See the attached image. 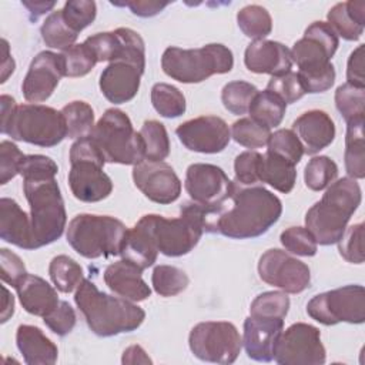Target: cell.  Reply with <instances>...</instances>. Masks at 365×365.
<instances>
[{
  "label": "cell",
  "instance_id": "cell-26",
  "mask_svg": "<svg viewBox=\"0 0 365 365\" xmlns=\"http://www.w3.org/2000/svg\"><path fill=\"white\" fill-rule=\"evenodd\" d=\"M0 238L23 250H37L30 215L7 197L0 200Z\"/></svg>",
  "mask_w": 365,
  "mask_h": 365
},
{
  "label": "cell",
  "instance_id": "cell-44",
  "mask_svg": "<svg viewBox=\"0 0 365 365\" xmlns=\"http://www.w3.org/2000/svg\"><path fill=\"white\" fill-rule=\"evenodd\" d=\"M267 147L268 153L275 154L294 165H297L305 154L299 138L292 130L288 128H279L271 133Z\"/></svg>",
  "mask_w": 365,
  "mask_h": 365
},
{
  "label": "cell",
  "instance_id": "cell-39",
  "mask_svg": "<svg viewBox=\"0 0 365 365\" xmlns=\"http://www.w3.org/2000/svg\"><path fill=\"white\" fill-rule=\"evenodd\" d=\"M151 104L165 118H177L185 113V97L174 86L157 83L151 88Z\"/></svg>",
  "mask_w": 365,
  "mask_h": 365
},
{
  "label": "cell",
  "instance_id": "cell-5",
  "mask_svg": "<svg viewBox=\"0 0 365 365\" xmlns=\"http://www.w3.org/2000/svg\"><path fill=\"white\" fill-rule=\"evenodd\" d=\"M165 257H182L194 250L205 232V207L191 201L180 208V217L143 215L135 224Z\"/></svg>",
  "mask_w": 365,
  "mask_h": 365
},
{
  "label": "cell",
  "instance_id": "cell-54",
  "mask_svg": "<svg viewBox=\"0 0 365 365\" xmlns=\"http://www.w3.org/2000/svg\"><path fill=\"white\" fill-rule=\"evenodd\" d=\"M43 321L51 332L58 336H66L73 331L77 317L74 308L67 301H60L50 314L43 317Z\"/></svg>",
  "mask_w": 365,
  "mask_h": 365
},
{
  "label": "cell",
  "instance_id": "cell-1",
  "mask_svg": "<svg viewBox=\"0 0 365 365\" xmlns=\"http://www.w3.org/2000/svg\"><path fill=\"white\" fill-rule=\"evenodd\" d=\"M281 214V200L267 188L232 182L230 198L217 210H207L205 232L232 240L257 238L265 234Z\"/></svg>",
  "mask_w": 365,
  "mask_h": 365
},
{
  "label": "cell",
  "instance_id": "cell-33",
  "mask_svg": "<svg viewBox=\"0 0 365 365\" xmlns=\"http://www.w3.org/2000/svg\"><path fill=\"white\" fill-rule=\"evenodd\" d=\"M287 110V104L274 93L264 90V91H258L248 108L250 113V118H252L254 121L272 128L281 124L284 114Z\"/></svg>",
  "mask_w": 365,
  "mask_h": 365
},
{
  "label": "cell",
  "instance_id": "cell-30",
  "mask_svg": "<svg viewBox=\"0 0 365 365\" xmlns=\"http://www.w3.org/2000/svg\"><path fill=\"white\" fill-rule=\"evenodd\" d=\"M365 118L346 123L345 134V170L349 178L362 180L365 177V143H364Z\"/></svg>",
  "mask_w": 365,
  "mask_h": 365
},
{
  "label": "cell",
  "instance_id": "cell-60",
  "mask_svg": "<svg viewBox=\"0 0 365 365\" xmlns=\"http://www.w3.org/2000/svg\"><path fill=\"white\" fill-rule=\"evenodd\" d=\"M123 364H151L153 361L140 345H131L123 352Z\"/></svg>",
  "mask_w": 365,
  "mask_h": 365
},
{
  "label": "cell",
  "instance_id": "cell-57",
  "mask_svg": "<svg viewBox=\"0 0 365 365\" xmlns=\"http://www.w3.org/2000/svg\"><path fill=\"white\" fill-rule=\"evenodd\" d=\"M21 258L7 248L0 250V277L1 281L14 287L27 275Z\"/></svg>",
  "mask_w": 365,
  "mask_h": 365
},
{
  "label": "cell",
  "instance_id": "cell-13",
  "mask_svg": "<svg viewBox=\"0 0 365 365\" xmlns=\"http://www.w3.org/2000/svg\"><path fill=\"white\" fill-rule=\"evenodd\" d=\"M274 359L279 365H322L327 352L319 329L305 322L282 329L274 348Z\"/></svg>",
  "mask_w": 365,
  "mask_h": 365
},
{
  "label": "cell",
  "instance_id": "cell-63",
  "mask_svg": "<svg viewBox=\"0 0 365 365\" xmlns=\"http://www.w3.org/2000/svg\"><path fill=\"white\" fill-rule=\"evenodd\" d=\"M3 309H1V324L7 322L9 318H11V315L14 314V298L10 294V291L3 285Z\"/></svg>",
  "mask_w": 365,
  "mask_h": 365
},
{
  "label": "cell",
  "instance_id": "cell-50",
  "mask_svg": "<svg viewBox=\"0 0 365 365\" xmlns=\"http://www.w3.org/2000/svg\"><path fill=\"white\" fill-rule=\"evenodd\" d=\"M279 241L282 247L299 257H314L318 250V244L312 234L304 227H289L281 232Z\"/></svg>",
  "mask_w": 365,
  "mask_h": 365
},
{
  "label": "cell",
  "instance_id": "cell-19",
  "mask_svg": "<svg viewBox=\"0 0 365 365\" xmlns=\"http://www.w3.org/2000/svg\"><path fill=\"white\" fill-rule=\"evenodd\" d=\"M135 187L153 202L171 204L181 194V181L174 168L164 161H141L133 168Z\"/></svg>",
  "mask_w": 365,
  "mask_h": 365
},
{
  "label": "cell",
  "instance_id": "cell-24",
  "mask_svg": "<svg viewBox=\"0 0 365 365\" xmlns=\"http://www.w3.org/2000/svg\"><path fill=\"white\" fill-rule=\"evenodd\" d=\"M292 131L299 138L304 153L314 155L327 148L335 138V124L322 110H309L292 123Z\"/></svg>",
  "mask_w": 365,
  "mask_h": 365
},
{
  "label": "cell",
  "instance_id": "cell-21",
  "mask_svg": "<svg viewBox=\"0 0 365 365\" xmlns=\"http://www.w3.org/2000/svg\"><path fill=\"white\" fill-rule=\"evenodd\" d=\"M284 329V319L248 317L244 321L242 345L247 356L258 362L274 359V348L279 334Z\"/></svg>",
  "mask_w": 365,
  "mask_h": 365
},
{
  "label": "cell",
  "instance_id": "cell-6",
  "mask_svg": "<svg viewBox=\"0 0 365 365\" xmlns=\"http://www.w3.org/2000/svg\"><path fill=\"white\" fill-rule=\"evenodd\" d=\"M232 67V51L220 43H211L200 48L168 47L161 57L163 71L184 84L201 83L214 74L230 73Z\"/></svg>",
  "mask_w": 365,
  "mask_h": 365
},
{
  "label": "cell",
  "instance_id": "cell-31",
  "mask_svg": "<svg viewBox=\"0 0 365 365\" xmlns=\"http://www.w3.org/2000/svg\"><path fill=\"white\" fill-rule=\"evenodd\" d=\"M295 181L297 171L294 164L268 151L262 155L259 167V182H265L274 190L282 194H288L292 191Z\"/></svg>",
  "mask_w": 365,
  "mask_h": 365
},
{
  "label": "cell",
  "instance_id": "cell-17",
  "mask_svg": "<svg viewBox=\"0 0 365 365\" xmlns=\"http://www.w3.org/2000/svg\"><path fill=\"white\" fill-rule=\"evenodd\" d=\"M184 187L191 201L217 210L230 198L232 181L221 167L195 163L187 168Z\"/></svg>",
  "mask_w": 365,
  "mask_h": 365
},
{
  "label": "cell",
  "instance_id": "cell-23",
  "mask_svg": "<svg viewBox=\"0 0 365 365\" xmlns=\"http://www.w3.org/2000/svg\"><path fill=\"white\" fill-rule=\"evenodd\" d=\"M144 70L125 61L110 63L100 74V90L113 104H123L133 100L140 88Z\"/></svg>",
  "mask_w": 365,
  "mask_h": 365
},
{
  "label": "cell",
  "instance_id": "cell-10",
  "mask_svg": "<svg viewBox=\"0 0 365 365\" xmlns=\"http://www.w3.org/2000/svg\"><path fill=\"white\" fill-rule=\"evenodd\" d=\"M37 248L57 241L66 228L67 214L60 187L54 180L23 181Z\"/></svg>",
  "mask_w": 365,
  "mask_h": 365
},
{
  "label": "cell",
  "instance_id": "cell-12",
  "mask_svg": "<svg viewBox=\"0 0 365 365\" xmlns=\"http://www.w3.org/2000/svg\"><path fill=\"white\" fill-rule=\"evenodd\" d=\"M307 314L319 324H362L365 321V289L345 285L317 294L307 304Z\"/></svg>",
  "mask_w": 365,
  "mask_h": 365
},
{
  "label": "cell",
  "instance_id": "cell-18",
  "mask_svg": "<svg viewBox=\"0 0 365 365\" xmlns=\"http://www.w3.org/2000/svg\"><path fill=\"white\" fill-rule=\"evenodd\" d=\"M175 134L187 150L201 154L221 153L231 140L228 124L217 115H201L184 121L175 128Z\"/></svg>",
  "mask_w": 365,
  "mask_h": 365
},
{
  "label": "cell",
  "instance_id": "cell-37",
  "mask_svg": "<svg viewBox=\"0 0 365 365\" xmlns=\"http://www.w3.org/2000/svg\"><path fill=\"white\" fill-rule=\"evenodd\" d=\"M240 30L250 38L264 40L272 30V19L268 10L258 4H248L237 13Z\"/></svg>",
  "mask_w": 365,
  "mask_h": 365
},
{
  "label": "cell",
  "instance_id": "cell-61",
  "mask_svg": "<svg viewBox=\"0 0 365 365\" xmlns=\"http://www.w3.org/2000/svg\"><path fill=\"white\" fill-rule=\"evenodd\" d=\"M21 4L29 10L30 20L36 21L40 16L46 14L56 6V1H21Z\"/></svg>",
  "mask_w": 365,
  "mask_h": 365
},
{
  "label": "cell",
  "instance_id": "cell-15",
  "mask_svg": "<svg viewBox=\"0 0 365 365\" xmlns=\"http://www.w3.org/2000/svg\"><path fill=\"white\" fill-rule=\"evenodd\" d=\"M258 275L265 284L287 294H299L311 282L309 267L278 248H271L259 257Z\"/></svg>",
  "mask_w": 365,
  "mask_h": 365
},
{
  "label": "cell",
  "instance_id": "cell-2",
  "mask_svg": "<svg viewBox=\"0 0 365 365\" xmlns=\"http://www.w3.org/2000/svg\"><path fill=\"white\" fill-rule=\"evenodd\" d=\"M74 302L90 331L103 338L133 332L145 319L143 308L125 298L100 291L94 282L86 278L76 289Z\"/></svg>",
  "mask_w": 365,
  "mask_h": 365
},
{
  "label": "cell",
  "instance_id": "cell-28",
  "mask_svg": "<svg viewBox=\"0 0 365 365\" xmlns=\"http://www.w3.org/2000/svg\"><path fill=\"white\" fill-rule=\"evenodd\" d=\"M16 344L27 365H53L57 361L56 344L34 325H19Z\"/></svg>",
  "mask_w": 365,
  "mask_h": 365
},
{
  "label": "cell",
  "instance_id": "cell-62",
  "mask_svg": "<svg viewBox=\"0 0 365 365\" xmlns=\"http://www.w3.org/2000/svg\"><path fill=\"white\" fill-rule=\"evenodd\" d=\"M1 44H3V57H1V83H6L7 78L13 74L14 68H16V63H14V58L11 57L10 54V50H9V43L6 38L1 40Z\"/></svg>",
  "mask_w": 365,
  "mask_h": 365
},
{
  "label": "cell",
  "instance_id": "cell-4",
  "mask_svg": "<svg viewBox=\"0 0 365 365\" xmlns=\"http://www.w3.org/2000/svg\"><path fill=\"white\" fill-rule=\"evenodd\" d=\"M361 201L362 192L356 180L339 178L328 185L322 198L307 211L305 228L312 234L317 244H336Z\"/></svg>",
  "mask_w": 365,
  "mask_h": 365
},
{
  "label": "cell",
  "instance_id": "cell-3",
  "mask_svg": "<svg viewBox=\"0 0 365 365\" xmlns=\"http://www.w3.org/2000/svg\"><path fill=\"white\" fill-rule=\"evenodd\" d=\"M1 134L38 147H54L67 137L61 111L43 104H16L7 94L0 97Z\"/></svg>",
  "mask_w": 365,
  "mask_h": 365
},
{
  "label": "cell",
  "instance_id": "cell-34",
  "mask_svg": "<svg viewBox=\"0 0 365 365\" xmlns=\"http://www.w3.org/2000/svg\"><path fill=\"white\" fill-rule=\"evenodd\" d=\"M48 275L54 287L64 294L78 288L84 279L83 267L68 255H57L50 261Z\"/></svg>",
  "mask_w": 365,
  "mask_h": 365
},
{
  "label": "cell",
  "instance_id": "cell-29",
  "mask_svg": "<svg viewBox=\"0 0 365 365\" xmlns=\"http://www.w3.org/2000/svg\"><path fill=\"white\" fill-rule=\"evenodd\" d=\"M328 24L344 40L356 41L365 27V1H342L329 9Z\"/></svg>",
  "mask_w": 365,
  "mask_h": 365
},
{
  "label": "cell",
  "instance_id": "cell-32",
  "mask_svg": "<svg viewBox=\"0 0 365 365\" xmlns=\"http://www.w3.org/2000/svg\"><path fill=\"white\" fill-rule=\"evenodd\" d=\"M120 255L123 259L137 265L144 271L145 268L154 265L158 251L147 234L140 227L134 225L125 232Z\"/></svg>",
  "mask_w": 365,
  "mask_h": 365
},
{
  "label": "cell",
  "instance_id": "cell-41",
  "mask_svg": "<svg viewBox=\"0 0 365 365\" xmlns=\"http://www.w3.org/2000/svg\"><path fill=\"white\" fill-rule=\"evenodd\" d=\"M335 106L345 123L365 118V88L352 84H342L335 91Z\"/></svg>",
  "mask_w": 365,
  "mask_h": 365
},
{
  "label": "cell",
  "instance_id": "cell-36",
  "mask_svg": "<svg viewBox=\"0 0 365 365\" xmlns=\"http://www.w3.org/2000/svg\"><path fill=\"white\" fill-rule=\"evenodd\" d=\"M40 33L46 46L61 51L74 46L78 37V34L64 21L61 10H56L46 17L41 24Z\"/></svg>",
  "mask_w": 365,
  "mask_h": 365
},
{
  "label": "cell",
  "instance_id": "cell-22",
  "mask_svg": "<svg viewBox=\"0 0 365 365\" xmlns=\"http://www.w3.org/2000/svg\"><path fill=\"white\" fill-rule=\"evenodd\" d=\"M245 67L257 74L271 77L291 71L292 60L287 46L274 40H255L248 44L244 53Z\"/></svg>",
  "mask_w": 365,
  "mask_h": 365
},
{
  "label": "cell",
  "instance_id": "cell-53",
  "mask_svg": "<svg viewBox=\"0 0 365 365\" xmlns=\"http://www.w3.org/2000/svg\"><path fill=\"white\" fill-rule=\"evenodd\" d=\"M262 154L257 151H244L235 157L234 173L235 180L241 185H254L259 182V167Z\"/></svg>",
  "mask_w": 365,
  "mask_h": 365
},
{
  "label": "cell",
  "instance_id": "cell-48",
  "mask_svg": "<svg viewBox=\"0 0 365 365\" xmlns=\"http://www.w3.org/2000/svg\"><path fill=\"white\" fill-rule=\"evenodd\" d=\"M57 173V164L50 157L41 154L24 155L19 168V174L23 177V181L54 180Z\"/></svg>",
  "mask_w": 365,
  "mask_h": 365
},
{
  "label": "cell",
  "instance_id": "cell-55",
  "mask_svg": "<svg viewBox=\"0 0 365 365\" xmlns=\"http://www.w3.org/2000/svg\"><path fill=\"white\" fill-rule=\"evenodd\" d=\"M297 74L305 93H311V94L324 93L329 90L335 81V68L332 63L318 70L298 71Z\"/></svg>",
  "mask_w": 365,
  "mask_h": 365
},
{
  "label": "cell",
  "instance_id": "cell-49",
  "mask_svg": "<svg viewBox=\"0 0 365 365\" xmlns=\"http://www.w3.org/2000/svg\"><path fill=\"white\" fill-rule=\"evenodd\" d=\"M61 14L64 21L78 34L94 21L97 6L91 0H70L61 9Z\"/></svg>",
  "mask_w": 365,
  "mask_h": 365
},
{
  "label": "cell",
  "instance_id": "cell-40",
  "mask_svg": "<svg viewBox=\"0 0 365 365\" xmlns=\"http://www.w3.org/2000/svg\"><path fill=\"white\" fill-rule=\"evenodd\" d=\"M154 291L161 297H175L187 289L188 275L174 265H157L151 274Z\"/></svg>",
  "mask_w": 365,
  "mask_h": 365
},
{
  "label": "cell",
  "instance_id": "cell-58",
  "mask_svg": "<svg viewBox=\"0 0 365 365\" xmlns=\"http://www.w3.org/2000/svg\"><path fill=\"white\" fill-rule=\"evenodd\" d=\"M346 83L364 87L365 88V78H364V44H359L349 56L346 64Z\"/></svg>",
  "mask_w": 365,
  "mask_h": 365
},
{
  "label": "cell",
  "instance_id": "cell-47",
  "mask_svg": "<svg viewBox=\"0 0 365 365\" xmlns=\"http://www.w3.org/2000/svg\"><path fill=\"white\" fill-rule=\"evenodd\" d=\"M61 57L64 63V77H83L97 64L93 51L84 43L74 44L61 51Z\"/></svg>",
  "mask_w": 365,
  "mask_h": 365
},
{
  "label": "cell",
  "instance_id": "cell-20",
  "mask_svg": "<svg viewBox=\"0 0 365 365\" xmlns=\"http://www.w3.org/2000/svg\"><path fill=\"white\" fill-rule=\"evenodd\" d=\"M61 77H64L61 54L53 51L38 53L31 60L21 84L24 98L30 103L46 101L54 93Z\"/></svg>",
  "mask_w": 365,
  "mask_h": 365
},
{
  "label": "cell",
  "instance_id": "cell-42",
  "mask_svg": "<svg viewBox=\"0 0 365 365\" xmlns=\"http://www.w3.org/2000/svg\"><path fill=\"white\" fill-rule=\"evenodd\" d=\"M338 177V165L327 155L312 157L304 171L305 185L312 191L325 190Z\"/></svg>",
  "mask_w": 365,
  "mask_h": 365
},
{
  "label": "cell",
  "instance_id": "cell-56",
  "mask_svg": "<svg viewBox=\"0 0 365 365\" xmlns=\"http://www.w3.org/2000/svg\"><path fill=\"white\" fill-rule=\"evenodd\" d=\"M23 157L24 154L14 143L9 140L0 143V184H7L19 174Z\"/></svg>",
  "mask_w": 365,
  "mask_h": 365
},
{
  "label": "cell",
  "instance_id": "cell-43",
  "mask_svg": "<svg viewBox=\"0 0 365 365\" xmlns=\"http://www.w3.org/2000/svg\"><path fill=\"white\" fill-rule=\"evenodd\" d=\"M258 93L257 87L251 83L235 80L227 83L221 90V101L230 113L235 115L245 114L250 108V104L254 96Z\"/></svg>",
  "mask_w": 365,
  "mask_h": 365
},
{
  "label": "cell",
  "instance_id": "cell-11",
  "mask_svg": "<svg viewBox=\"0 0 365 365\" xmlns=\"http://www.w3.org/2000/svg\"><path fill=\"white\" fill-rule=\"evenodd\" d=\"M188 345L194 356L205 362L232 364L242 348L237 327L227 321H205L192 327Z\"/></svg>",
  "mask_w": 365,
  "mask_h": 365
},
{
  "label": "cell",
  "instance_id": "cell-46",
  "mask_svg": "<svg viewBox=\"0 0 365 365\" xmlns=\"http://www.w3.org/2000/svg\"><path fill=\"white\" fill-rule=\"evenodd\" d=\"M288 309H289V298L287 292L267 291L254 298V301L250 305V315L285 319Z\"/></svg>",
  "mask_w": 365,
  "mask_h": 365
},
{
  "label": "cell",
  "instance_id": "cell-9",
  "mask_svg": "<svg viewBox=\"0 0 365 365\" xmlns=\"http://www.w3.org/2000/svg\"><path fill=\"white\" fill-rule=\"evenodd\" d=\"M106 160L91 137L76 140L70 148L68 185L83 202L106 200L113 191L111 178L103 171Z\"/></svg>",
  "mask_w": 365,
  "mask_h": 365
},
{
  "label": "cell",
  "instance_id": "cell-45",
  "mask_svg": "<svg viewBox=\"0 0 365 365\" xmlns=\"http://www.w3.org/2000/svg\"><path fill=\"white\" fill-rule=\"evenodd\" d=\"M231 138L247 148H261L267 145L271 128L254 121L250 117L237 120L231 128Z\"/></svg>",
  "mask_w": 365,
  "mask_h": 365
},
{
  "label": "cell",
  "instance_id": "cell-38",
  "mask_svg": "<svg viewBox=\"0 0 365 365\" xmlns=\"http://www.w3.org/2000/svg\"><path fill=\"white\" fill-rule=\"evenodd\" d=\"M143 143L147 161H163L170 154V138L163 123L147 120L138 131Z\"/></svg>",
  "mask_w": 365,
  "mask_h": 365
},
{
  "label": "cell",
  "instance_id": "cell-8",
  "mask_svg": "<svg viewBox=\"0 0 365 365\" xmlns=\"http://www.w3.org/2000/svg\"><path fill=\"white\" fill-rule=\"evenodd\" d=\"M90 137L100 148L106 163L137 165L145 160L140 133L134 130L130 117L118 108L106 110Z\"/></svg>",
  "mask_w": 365,
  "mask_h": 365
},
{
  "label": "cell",
  "instance_id": "cell-59",
  "mask_svg": "<svg viewBox=\"0 0 365 365\" xmlns=\"http://www.w3.org/2000/svg\"><path fill=\"white\" fill-rule=\"evenodd\" d=\"M115 6H127L133 14L138 17H153L161 13L167 6L168 1H148V0H134L125 3H113Z\"/></svg>",
  "mask_w": 365,
  "mask_h": 365
},
{
  "label": "cell",
  "instance_id": "cell-14",
  "mask_svg": "<svg viewBox=\"0 0 365 365\" xmlns=\"http://www.w3.org/2000/svg\"><path fill=\"white\" fill-rule=\"evenodd\" d=\"M94 54L97 63L125 61L145 68V46L143 37L127 27H118L114 31L97 33L83 41Z\"/></svg>",
  "mask_w": 365,
  "mask_h": 365
},
{
  "label": "cell",
  "instance_id": "cell-27",
  "mask_svg": "<svg viewBox=\"0 0 365 365\" xmlns=\"http://www.w3.org/2000/svg\"><path fill=\"white\" fill-rule=\"evenodd\" d=\"M16 291L24 311L36 317H46L60 302L57 291L38 275L27 274L16 285Z\"/></svg>",
  "mask_w": 365,
  "mask_h": 365
},
{
  "label": "cell",
  "instance_id": "cell-25",
  "mask_svg": "<svg viewBox=\"0 0 365 365\" xmlns=\"http://www.w3.org/2000/svg\"><path fill=\"white\" fill-rule=\"evenodd\" d=\"M106 285L118 297L131 302H140L151 295V289L143 279V269L137 265L120 259L104 269Z\"/></svg>",
  "mask_w": 365,
  "mask_h": 365
},
{
  "label": "cell",
  "instance_id": "cell-16",
  "mask_svg": "<svg viewBox=\"0 0 365 365\" xmlns=\"http://www.w3.org/2000/svg\"><path fill=\"white\" fill-rule=\"evenodd\" d=\"M338 46L339 38L332 27L325 21H314L289 50L291 60L298 66V71L318 70L331 63Z\"/></svg>",
  "mask_w": 365,
  "mask_h": 365
},
{
  "label": "cell",
  "instance_id": "cell-51",
  "mask_svg": "<svg viewBox=\"0 0 365 365\" xmlns=\"http://www.w3.org/2000/svg\"><path fill=\"white\" fill-rule=\"evenodd\" d=\"M341 257L351 264L364 262V224L358 222L346 227L336 242Z\"/></svg>",
  "mask_w": 365,
  "mask_h": 365
},
{
  "label": "cell",
  "instance_id": "cell-52",
  "mask_svg": "<svg viewBox=\"0 0 365 365\" xmlns=\"http://www.w3.org/2000/svg\"><path fill=\"white\" fill-rule=\"evenodd\" d=\"M267 90L278 96L285 104H292L307 94L298 74L292 70L285 74L271 77L267 84Z\"/></svg>",
  "mask_w": 365,
  "mask_h": 365
},
{
  "label": "cell",
  "instance_id": "cell-35",
  "mask_svg": "<svg viewBox=\"0 0 365 365\" xmlns=\"http://www.w3.org/2000/svg\"><path fill=\"white\" fill-rule=\"evenodd\" d=\"M66 127L67 137L80 140L90 137L94 130V111L91 106L86 101H71L64 106L61 110Z\"/></svg>",
  "mask_w": 365,
  "mask_h": 365
},
{
  "label": "cell",
  "instance_id": "cell-7",
  "mask_svg": "<svg viewBox=\"0 0 365 365\" xmlns=\"http://www.w3.org/2000/svg\"><path fill=\"white\" fill-rule=\"evenodd\" d=\"M127 227L117 218L97 214H78L67 227V242L84 258L120 255Z\"/></svg>",
  "mask_w": 365,
  "mask_h": 365
}]
</instances>
